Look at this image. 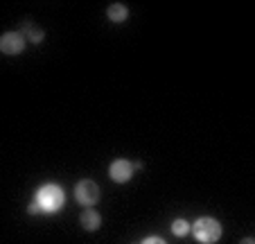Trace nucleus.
<instances>
[{
	"label": "nucleus",
	"mask_w": 255,
	"mask_h": 244,
	"mask_svg": "<svg viewBox=\"0 0 255 244\" xmlns=\"http://www.w3.org/2000/svg\"><path fill=\"white\" fill-rule=\"evenodd\" d=\"M172 235L174 238H185V235L190 233V222L188 220H183V217H178V220H174L172 222Z\"/></svg>",
	"instance_id": "9"
},
{
	"label": "nucleus",
	"mask_w": 255,
	"mask_h": 244,
	"mask_svg": "<svg viewBox=\"0 0 255 244\" xmlns=\"http://www.w3.org/2000/svg\"><path fill=\"white\" fill-rule=\"evenodd\" d=\"M142 168H144V165H142L140 161H135V163H133V170H142Z\"/></svg>",
	"instance_id": "13"
},
{
	"label": "nucleus",
	"mask_w": 255,
	"mask_h": 244,
	"mask_svg": "<svg viewBox=\"0 0 255 244\" xmlns=\"http://www.w3.org/2000/svg\"><path fill=\"white\" fill-rule=\"evenodd\" d=\"M34 201H36V206H39L41 213L45 215H52V213H59L66 204V192L59 183H45L36 190L34 195Z\"/></svg>",
	"instance_id": "1"
},
{
	"label": "nucleus",
	"mask_w": 255,
	"mask_h": 244,
	"mask_svg": "<svg viewBox=\"0 0 255 244\" xmlns=\"http://www.w3.org/2000/svg\"><path fill=\"white\" fill-rule=\"evenodd\" d=\"M25 45H27V41L20 32H5L0 36V52L2 54H9V57L20 54L25 50Z\"/></svg>",
	"instance_id": "4"
},
{
	"label": "nucleus",
	"mask_w": 255,
	"mask_h": 244,
	"mask_svg": "<svg viewBox=\"0 0 255 244\" xmlns=\"http://www.w3.org/2000/svg\"><path fill=\"white\" fill-rule=\"evenodd\" d=\"M106 16H109L111 23H125V20L129 18V7L122 5V2H113V5H109V9H106Z\"/></svg>",
	"instance_id": "8"
},
{
	"label": "nucleus",
	"mask_w": 255,
	"mask_h": 244,
	"mask_svg": "<svg viewBox=\"0 0 255 244\" xmlns=\"http://www.w3.org/2000/svg\"><path fill=\"white\" fill-rule=\"evenodd\" d=\"M140 244H167L163 238H158V235H149V238H144Z\"/></svg>",
	"instance_id": "10"
},
{
	"label": "nucleus",
	"mask_w": 255,
	"mask_h": 244,
	"mask_svg": "<svg viewBox=\"0 0 255 244\" xmlns=\"http://www.w3.org/2000/svg\"><path fill=\"white\" fill-rule=\"evenodd\" d=\"M79 224L84 226V231H97L102 226V215L95 208H84V213L79 215Z\"/></svg>",
	"instance_id": "6"
},
{
	"label": "nucleus",
	"mask_w": 255,
	"mask_h": 244,
	"mask_svg": "<svg viewBox=\"0 0 255 244\" xmlns=\"http://www.w3.org/2000/svg\"><path fill=\"white\" fill-rule=\"evenodd\" d=\"M133 244H140V242H133Z\"/></svg>",
	"instance_id": "14"
},
{
	"label": "nucleus",
	"mask_w": 255,
	"mask_h": 244,
	"mask_svg": "<svg viewBox=\"0 0 255 244\" xmlns=\"http://www.w3.org/2000/svg\"><path fill=\"white\" fill-rule=\"evenodd\" d=\"M102 192H100V186L91 179H82V181L75 186V199H77L79 206L84 208H93L100 201Z\"/></svg>",
	"instance_id": "3"
},
{
	"label": "nucleus",
	"mask_w": 255,
	"mask_h": 244,
	"mask_svg": "<svg viewBox=\"0 0 255 244\" xmlns=\"http://www.w3.org/2000/svg\"><path fill=\"white\" fill-rule=\"evenodd\" d=\"M190 233L194 235V240L199 244H215L219 242L224 229L215 217H199L194 224H190Z\"/></svg>",
	"instance_id": "2"
},
{
	"label": "nucleus",
	"mask_w": 255,
	"mask_h": 244,
	"mask_svg": "<svg viewBox=\"0 0 255 244\" xmlns=\"http://www.w3.org/2000/svg\"><path fill=\"white\" fill-rule=\"evenodd\" d=\"M240 244H255V240H253V238H244Z\"/></svg>",
	"instance_id": "12"
},
{
	"label": "nucleus",
	"mask_w": 255,
	"mask_h": 244,
	"mask_svg": "<svg viewBox=\"0 0 255 244\" xmlns=\"http://www.w3.org/2000/svg\"><path fill=\"white\" fill-rule=\"evenodd\" d=\"M109 177L116 183H127L133 177V163L127 161V158H116V161L109 165Z\"/></svg>",
	"instance_id": "5"
},
{
	"label": "nucleus",
	"mask_w": 255,
	"mask_h": 244,
	"mask_svg": "<svg viewBox=\"0 0 255 244\" xmlns=\"http://www.w3.org/2000/svg\"><path fill=\"white\" fill-rule=\"evenodd\" d=\"M20 34L25 36V41H29V43H36V45H39L41 41L45 38L43 27H39V25H34L32 20H25V23H23V29H20Z\"/></svg>",
	"instance_id": "7"
},
{
	"label": "nucleus",
	"mask_w": 255,
	"mask_h": 244,
	"mask_svg": "<svg viewBox=\"0 0 255 244\" xmlns=\"http://www.w3.org/2000/svg\"><path fill=\"white\" fill-rule=\"evenodd\" d=\"M27 213H29V215H36V213H41L39 206H36V201H32V204L27 206Z\"/></svg>",
	"instance_id": "11"
}]
</instances>
